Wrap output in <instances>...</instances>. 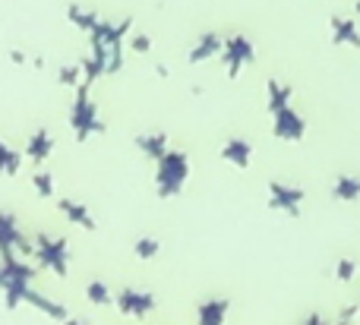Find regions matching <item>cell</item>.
<instances>
[{
    "label": "cell",
    "mask_w": 360,
    "mask_h": 325,
    "mask_svg": "<svg viewBox=\"0 0 360 325\" xmlns=\"http://www.w3.org/2000/svg\"><path fill=\"white\" fill-rule=\"evenodd\" d=\"M38 278V265H29L22 256H6L0 259V291H4V307L16 310L22 303V291L32 288Z\"/></svg>",
    "instance_id": "6da1fadb"
},
{
    "label": "cell",
    "mask_w": 360,
    "mask_h": 325,
    "mask_svg": "<svg viewBox=\"0 0 360 325\" xmlns=\"http://www.w3.org/2000/svg\"><path fill=\"white\" fill-rule=\"evenodd\" d=\"M186 177H190V158H186V152L168 149L155 161V193L162 199H174V196L184 193Z\"/></svg>",
    "instance_id": "7a4b0ae2"
},
{
    "label": "cell",
    "mask_w": 360,
    "mask_h": 325,
    "mask_svg": "<svg viewBox=\"0 0 360 325\" xmlns=\"http://www.w3.org/2000/svg\"><path fill=\"white\" fill-rule=\"evenodd\" d=\"M89 88L92 86H86V82H82L79 88H73V105H70V126H73V136L79 139V142L105 133V120H101V111L92 101Z\"/></svg>",
    "instance_id": "3957f363"
},
{
    "label": "cell",
    "mask_w": 360,
    "mask_h": 325,
    "mask_svg": "<svg viewBox=\"0 0 360 325\" xmlns=\"http://www.w3.org/2000/svg\"><path fill=\"white\" fill-rule=\"evenodd\" d=\"M32 240H35V265L38 269H48L54 272L57 278H67L70 272V246L63 237H54V234H32Z\"/></svg>",
    "instance_id": "277c9868"
},
{
    "label": "cell",
    "mask_w": 360,
    "mask_h": 325,
    "mask_svg": "<svg viewBox=\"0 0 360 325\" xmlns=\"http://www.w3.org/2000/svg\"><path fill=\"white\" fill-rule=\"evenodd\" d=\"M6 256H35V240L22 231V225L13 212H0V259Z\"/></svg>",
    "instance_id": "5b68a950"
},
{
    "label": "cell",
    "mask_w": 360,
    "mask_h": 325,
    "mask_svg": "<svg viewBox=\"0 0 360 325\" xmlns=\"http://www.w3.org/2000/svg\"><path fill=\"white\" fill-rule=\"evenodd\" d=\"M218 60L224 63V73L231 79L240 76V69H247L250 63L256 60V44L250 41L243 32H234V35H224V48H221V57Z\"/></svg>",
    "instance_id": "8992f818"
},
{
    "label": "cell",
    "mask_w": 360,
    "mask_h": 325,
    "mask_svg": "<svg viewBox=\"0 0 360 325\" xmlns=\"http://www.w3.org/2000/svg\"><path fill=\"white\" fill-rule=\"evenodd\" d=\"M304 199H307V193L300 187H294V183H285V180L269 183V206L275 212H285L291 218H297L300 208H304Z\"/></svg>",
    "instance_id": "52a82bcc"
},
{
    "label": "cell",
    "mask_w": 360,
    "mask_h": 325,
    "mask_svg": "<svg viewBox=\"0 0 360 325\" xmlns=\"http://www.w3.org/2000/svg\"><path fill=\"white\" fill-rule=\"evenodd\" d=\"M272 133L281 142H300L307 136V117L294 105L281 107L278 114H272Z\"/></svg>",
    "instance_id": "ba28073f"
},
{
    "label": "cell",
    "mask_w": 360,
    "mask_h": 325,
    "mask_svg": "<svg viewBox=\"0 0 360 325\" xmlns=\"http://www.w3.org/2000/svg\"><path fill=\"white\" fill-rule=\"evenodd\" d=\"M114 303H117V310L124 316H130V319H146V316L155 310V294L139 291V288H124L114 297Z\"/></svg>",
    "instance_id": "9c48e42d"
},
{
    "label": "cell",
    "mask_w": 360,
    "mask_h": 325,
    "mask_svg": "<svg viewBox=\"0 0 360 325\" xmlns=\"http://www.w3.org/2000/svg\"><path fill=\"white\" fill-rule=\"evenodd\" d=\"M221 48H224V35L221 32H202V35L196 38V44L190 48V54H186V60L193 63V67H199V63L205 60H215V57H221Z\"/></svg>",
    "instance_id": "30bf717a"
},
{
    "label": "cell",
    "mask_w": 360,
    "mask_h": 325,
    "mask_svg": "<svg viewBox=\"0 0 360 325\" xmlns=\"http://www.w3.org/2000/svg\"><path fill=\"white\" fill-rule=\"evenodd\" d=\"M51 152H54V136H51V130L48 126H35V130L29 133V139H25L22 158H29L32 164H41L51 158Z\"/></svg>",
    "instance_id": "8fae6325"
},
{
    "label": "cell",
    "mask_w": 360,
    "mask_h": 325,
    "mask_svg": "<svg viewBox=\"0 0 360 325\" xmlns=\"http://www.w3.org/2000/svg\"><path fill=\"white\" fill-rule=\"evenodd\" d=\"M221 158L231 164V168L247 171L250 164H253V145H250V139H243V136H231L228 142L221 145Z\"/></svg>",
    "instance_id": "7c38bea8"
},
{
    "label": "cell",
    "mask_w": 360,
    "mask_h": 325,
    "mask_svg": "<svg viewBox=\"0 0 360 325\" xmlns=\"http://www.w3.org/2000/svg\"><path fill=\"white\" fill-rule=\"evenodd\" d=\"M22 303H29V307H35L38 313H44V316H48V319H57V322L70 319V313H67V307H63V303L51 300V297H44V294H38L35 288H25V291H22Z\"/></svg>",
    "instance_id": "4fadbf2b"
},
{
    "label": "cell",
    "mask_w": 360,
    "mask_h": 325,
    "mask_svg": "<svg viewBox=\"0 0 360 325\" xmlns=\"http://www.w3.org/2000/svg\"><path fill=\"white\" fill-rule=\"evenodd\" d=\"M332 44L338 48H360V25L351 16H335L332 19Z\"/></svg>",
    "instance_id": "5bb4252c"
},
{
    "label": "cell",
    "mask_w": 360,
    "mask_h": 325,
    "mask_svg": "<svg viewBox=\"0 0 360 325\" xmlns=\"http://www.w3.org/2000/svg\"><path fill=\"white\" fill-rule=\"evenodd\" d=\"M57 212L70 221V225H79L82 231H95V218L89 212L86 202H76V199H60L57 202Z\"/></svg>",
    "instance_id": "9a60e30c"
},
{
    "label": "cell",
    "mask_w": 360,
    "mask_h": 325,
    "mask_svg": "<svg viewBox=\"0 0 360 325\" xmlns=\"http://www.w3.org/2000/svg\"><path fill=\"white\" fill-rule=\"evenodd\" d=\"M136 149L143 152L149 161H158V158L165 155V152L171 149L168 142V133L165 130H152V133H143V136H136Z\"/></svg>",
    "instance_id": "2e32d148"
},
{
    "label": "cell",
    "mask_w": 360,
    "mask_h": 325,
    "mask_svg": "<svg viewBox=\"0 0 360 325\" xmlns=\"http://www.w3.org/2000/svg\"><path fill=\"white\" fill-rule=\"evenodd\" d=\"M228 313H231V303H228V300H221V297L199 303V310H196L199 325H224V319H228Z\"/></svg>",
    "instance_id": "e0dca14e"
},
{
    "label": "cell",
    "mask_w": 360,
    "mask_h": 325,
    "mask_svg": "<svg viewBox=\"0 0 360 325\" xmlns=\"http://www.w3.org/2000/svg\"><path fill=\"white\" fill-rule=\"evenodd\" d=\"M266 98H269V114H278L281 107L291 105L294 92H291V86H288V82L269 79V82H266Z\"/></svg>",
    "instance_id": "ac0fdd59"
},
{
    "label": "cell",
    "mask_w": 360,
    "mask_h": 325,
    "mask_svg": "<svg viewBox=\"0 0 360 325\" xmlns=\"http://www.w3.org/2000/svg\"><path fill=\"white\" fill-rule=\"evenodd\" d=\"M332 196L338 202H357L360 199V177L354 174H338L332 180Z\"/></svg>",
    "instance_id": "d6986e66"
},
{
    "label": "cell",
    "mask_w": 360,
    "mask_h": 325,
    "mask_svg": "<svg viewBox=\"0 0 360 325\" xmlns=\"http://www.w3.org/2000/svg\"><path fill=\"white\" fill-rule=\"evenodd\" d=\"M67 19H70V22H73L79 32H86V35L101 22L98 13H95L92 6H82V4H70V6H67Z\"/></svg>",
    "instance_id": "ffe728a7"
},
{
    "label": "cell",
    "mask_w": 360,
    "mask_h": 325,
    "mask_svg": "<svg viewBox=\"0 0 360 325\" xmlns=\"http://www.w3.org/2000/svg\"><path fill=\"white\" fill-rule=\"evenodd\" d=\"M22 152H16L10 142L0 139V177H16L19 168H22Z\"/></svg>",
    "instance_id": "44dd1931"
},
{
    "label": "cell",
    "mask_w": 360,
    "mask_h": 325,
    "mask_svg": "<svg viewBox=\"0 0 360 325\" xmlns=\"http://www.w3.org/2000/svg\"><path fill=\"white\" fill-rule=\"evenodd\" d=\"M86 297H89L92 307H111L114 303V294H111V288L105 284V278H92V281L86 284Z\"/></svg>",
    "instance_id": "7402d4cb"
},
{
    "label": "cell",
    "mask_w": 360,
    "mask_h": 325,
    "mask_svg": "<svg viewBox=\"0 0 360 325\" xmlns=\"http://www.w3.org/2000/svg\"><path fill=\"white\" fill-rule=\"evenodd\" d=\"M32 187H35L38 199H54L57 183H54V174H51V171H35V174H32Z\"/></svg>",
    "instance_id": "603a6c76"
},
{
    "label": "cell",
    "mask_w": 360,
    "mask_h": 325,
    "mask_svg": "<svg viewBox=\"0 0 360 325\" xmlns=\"http://www.w3.org/2000/svg\"><path fill=\"white\" fill-rule=\"evenodd\" d=\"M57 82L67 88H79L82 86V67L79 63H70V67H60L57 69Z\"/></svg>",
    "instance_id": "cb8c5ba5"
},
{
    "label": "cell",
    "mask_w": 360,
    "mask_h": 325,
    "mask_svg": "<svg viewBox=\"0 0 360 325\" xmlns=\"http://www.w3.org/2000/svg\"><path fill=\"white\" fill-rule=\"evenodd\" d=\"M133 253H136V259H155L158 253H162V244H158L155 237H136Z\"/></svg>",
    "instance_id": "d4e9b609"
},
{
    "label": "cell",
    "mask_w": 360,
    "mask_h": 325,
    "mask_svg": "<svg viewBox=\"0 0 360 325\" xmlns=\"http://www.w3.org/2000/svg\"><path fill=\"white\" fill-rule=\"evenodd\" d=\"M335 278H338V281H345V284L354 281V278H357V263H354V259H351V256L338 259V263H335Z\"/></svg>",
    "instance_id": "484cf974"
},
{
    "label": "cell",
    "mask_w": 360,
    "mask_h": 325,
    "mask_svg": "<svg viewBox=\"0 0 360 325\" xmlns=\"http://www.w3.org/2000/svg\"><path fill=\"white\" fill-rule=\"evenodd\" d=\"M124 44L133 51V54H149L152 51V38L146 35V32H130V38H127Z\"/></svg>",
    "instance_id": "4316f807"
},
{
    "label": "cell",
    "mask_w": 360,
    "mask_h": 325,
    "mask_svg": "<svg viewBox=\"0 0 360 325\" xmlns=\"http://www.w3.org/2000/svg\"><path fill=\"white\" fill-rule=\"evenodd\" d=\"M300 325H332L329 319H326V316L323 313H310V316H307V319L304 322H300Z\"/></svg>",
    "instance_id": "83f0119b"
},
{
    "label": "cell",
    "mask_w": 360,
    "mask_h": 325,
    "mask_svg": "<svg viewBox=\"0 0 360 325\" xmlns=\"http://www.w3.org/2000/svg\"><path fill=\"white\" fill-rule=\"evenodd\" d=\"M10 60L22 67V63H29V54H25V51H19V48H13V51H10Z\"/></svg>",
    "instance_id": "f1b7e54d"
},
{
    "label": "cell",
    "mask_w": 360,
    "mask_h": 325,
    "mask_svg": "<svg viewBox=\"0 0 360 325\" xmlns=\"http://www.w3.org/2000/svg\"><path fill=\"white\" fill-rule=\"evenodd\" d=\"M60 325H86V319H76V316H70V319H63Z\"/></svg>",
    "instance_id": "f546056e"
},
{
    "label": "cell",
    "mask_w": 360,
    "mask_h": 325,
    "mask_svg": "<svg viewBox=\"0 0 360 325\" xmlns=\"http://www.w3.org/2000/svg\"><path fill=\"white\" fill-rule=\"evenodd\" d=\"M354 19L360 22V0H354Z\"/></svg>",
    "instance_id": "4dcf8cb0"
},
{
    "label": "cell",
    "mask_w": 360,
    "mask_h": 325,
    "mask_svg": "<svg viewBox=\"0 0 360 325\" xmlns=\"http://www.w3.org/2000/svg\"><path fill=\"white\" fill-rule=\"evenodd\" d=\"M357 303H360V300H357Z\"/></svg>",
    "instance_id": "1f68e13d"
}]
</instances>
